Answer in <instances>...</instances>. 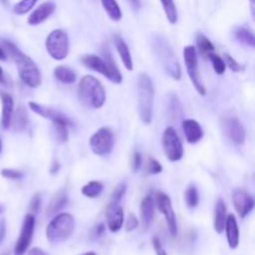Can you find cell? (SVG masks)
Here are the masks:
<instances>
[{"instance_id": "57", "label": "cell", "mask_w": 255, "mask_h": 255, "mask_svg": "<svg viewBox=\"0 0 255 255\" xmlns=\"http://www.w3.org/2000/svg\"><path fill=\"white\" fill-rule=\"evenodd\" d=\"M0 255H10V253H9V252H5V253H2V254H0Z\"/></svg>"}, {"instance_id": "16", "label": "cell", "mask_w": 255, "mask_h": 255, "mask_svg": "<svg viewBox=\"0 0 255 255\" xmlns=\"http://www.w3.org/2000/svg\"><path fill=\"white\" fill-rule=\"evenodd\" d=\"M81 62L85 65V66L89 67L90 70H92V71L104 75V76L106 77V79H109L111 82L114 81L111 70H110L109 65L106 64V61H105L102 57L96 56V55H92V54L84 55V56H81Z\"/></svg>"}, {"instance_id": "14", "label": "cell", "mask_w": 255, "mask_h": 255, "mask_svg": "<svg viewBox=\"0 0 255 255\" xmlns=\"http://www.w3.org/2000/svg\"><path fill=\"white\" fill-rule=\"evenodd\" d=\"M232 202L237 213L241 218H246L249 213L254 209V199L251 194L242 188L234 189L232 193Z\"/></svg>"}, {"instance_id": "22", "label": "cell", "mask_w": 255, "mask_h": 255, "mask_svg": "<svg viewBox=\"0 0 255 255\" xmlns=\"http://www.w3.org/2000/svg\"><path fill=\"white\" fill-rule=\"evenodd\" d=\"M115 42V46H116L117 52H119L120 57H121V61L124 64V66L126 67L128 71H132L133 70V61H132V56H131V52H129L128 46H127L126 42L124 41L121 36H115L114 39Z\"/></svg>"}, {"instance_id": "7", "label": "cell", "mask_w": 255, "mask_h": 255, "mask_svg": "<svg viewBox=\"0 0 255 255\" xmlns=\"http://www.w3.org/2000/svg\"><path fill=\"white\" fill-rule=\"evenodd\" d=\"M183 57L184 62H186L187 72H188V76L191 79L192 84H193L194 89L197 90L201 96H206L207 90L206 86L202 82L201 76H199V70H198V59H197V51L196 46L193 45H188L183 49Z\"/></svg>"}, {"instance_id": "24", "label": "cell", "mask_w": 255, "mask_h": 255, "mask_svg": "<svg viewBox=\"0 0 255 255\" xmlns=\"http://www.w3.org/2000/svg\"><path fill=\"white\" fill-rule=\"evenodd\" d=\"M227 221V206L223 199L219 198L216 203V211H214V229L218 234H222L226 228Z\"/></svg>"}, {"instance_id": "58", "label": "cell", "mask_w": 255, "mask_h": 255, "mask_svg": "<svg viewBox=\"0 0 255 255\" xmlns=\"http://www.w3.org/2000/svg\"><path fill=\"white\" fill-rule=\"evenodd\" d=\"M0 152H1V141H0Z\"/></svg>"}, {"instance_id": "45", "label": "cell", "mask_w": 255, "mask_h": 255, "mask_svg": "<svg viewBox=\"0 0 255 255\" xmlns=\"http://www.w3.org/2000/svg\"><path fill=\"white\" fill-rule=\"evenodd\" d=\"M152 246H153V248H154V251H156L157 255H167L166 251H164L163 247H162L161 241H159L157 237L152 238Z\"/></svg>"}, {"instance_id": "46", "label": "cell", "mask_w": 255, "mask_h": 255, "mask_svg": "<svg viewBox=\"0 0 255 255\" xmlns=\"http://www.w3.org/2000/svg\"><path fill=\"white\" fill-rule=\"evenodd\" d=\"M104 232H105V226L104 224H99V226L94 229V232H92V238L94 239L100 238V237L104 234Z\"/></svg>"}, {"instance_id": "20", "label": "cell", "mask_w": 255, "mask_h": 255, "mask_svg": "<svg viewBox=\"0 0 255 255\" xmlns=\"http://www.w3.org/2000/svg\"><path fill=\"white\" fill-rule=\"evenodd\" d=\"M0 97H1V126L4 129L10 127L12 114H14V100L9 94L0 91Z\"/></svg>"}, {"instance_id": "55", "label": "cell", "mask_w": 255, "mask_h": 255, "mask_svg": "<svg viewBox=\"0 0 255 255\" xmlns=\"http://www.w3.org/2000/svg\"><path fill=\"white\" fill-rule=\"evenodd\" d=\"M81 255H96V253H94V252H87V253H84Z\"/></svg>"}, {"instance_id": "4", "label": "cell", "mask_w": 255, "mask_h": 255, "mask_svg": "<svg viewBox=\"0 0 255 255\" xmlns=\"http://www.w3.org/2000/svg\"><path fill=\"white\" fill-rule=\"evenodd\" d=\"M152 47H153L157 59L161 62L163 69L166 70L167 74L173 80L181 79V65H179L178 59H177L176 54L172 50L171 45L167 42V40H164V37L159 36V35H154L152 37Z\"/></svg>"}, {"instance_id": "32", "label": "cell", "mask_w": 255, "mask_h": 255, "mask_svg": "<svg viewBox=\"0 0 255 255\" xmlns=\"http://www.w3.org/2000/svg\"><path fill=\"white\" fill-rule=\"evenodd\" d=\"M196 39L197 47H198V50L201 51V54L203 55V56L208 57L209 54L216 51V47H214V45L212 44V41L207 36H204V35L202 34H197Z\"/></svg>"}, {"instance_id": "52", "label": "cell", "mask_w": 255, "mask_h": 255, "mask_svg": "<svg viewBox=\"0 0 255 255\" xmlns=\"http://www.w3.org/2000/svg\"><path fill=\"white\" fill-rule=\"evenodd\" d=\"M4 60H6V54H5L4 50L0 47V61H4Z\"/></svg>"}, {"instance_id": "37", "label": "cell", "mask_w": 255, "mask_h": 255, "mask_svg": "<svg viewBox=\"0 0 255 255\" xmlns=\"http://www.w3.org/2000/svg\"><path fill=\"white\" fill-rule=\"evenodd\" d=\"M208 57H209V60L212 61V65H213V69H214V71H216V74L223 75L224 72H226V69H227L226 61H224V60L222 59L219 55L214 54V52L209 54Z\"/></svg>"}, {"instance_id": "53", "label": "cell", "mask_w": 255, "mask_h": 255, "mask_svg": "<svg viewBox=\"0 0 255 255\" xmlns=\"http://www.w3.org/2000/svg\"><path fill=\"white\" fill-rule=\"evenodd\" d=\"M249 1H251V6H252V14L254 15V2H255V0H249Z\"/></svg>"}, {"instance_id": "19", "label": "cell", "mask_w": 255, "mask_h": 255, "mask_svg": "<svg viewBox=\"0 0 255 255\" xmlns=\"http://www.w3.org/2000/svg\"><path fill=\"white\" fill-rule=\"evenodd\" d=\"M154 208H156V204H154L153 196L148 194V196L144 197L141 202V221L142 226H143L144 231L151 227L152 222L154 218Z\"/></svg>"}, {"instance_id": "42", "label": "cell", "mask_w": 255, "mask_h": 255, "mask_svg": "<svg viewBox=\"0 0 255 255\" xmlns=\"http://www.w3.org/2000/svg\"><path fill=\"white\" fill-rule=\"evenodd\" d=\"M142 166V156L139 152H134L132 154V159H131V168L133 172H138L141 169Z\"/></svg>"}, {"instance_id": "51", "label": "cell", "mask_w": 255, "mask_h": 255, "mask_svg": "<svg viewBox=\"0 0 255 255\" xmlns=\"http://www.w3.org/2000/svg\"><path fill=\"white\" fill-rule=\"evenodd\" d=\"M129 2H131L132 6H133L134 9H138L139 5H141L139 4V0H129Z\"/></svg>"}, {"instance_id": "1", "label": "cell", "mask_w": 255, "mask_h": 255, "mask_svg": "<svg viewBox=\"0 0 255 255\" xmlns=\"http://www.w3.org/2000/svg\"><path fill=\"white\" fill-rule=\"evenodd\" d=\"M2 45L6 49L7 54L10 55L12 61L16 64L20 80L30 89L39 87L41 85V72H40L37 65L32 61L31 57L20 51L12 42L7 41V40H2Z\"/></svg>"}, {"instance_id": "36", "label": "cell", "mask_w": 255, "mask_h": 255, "mask_svg": "<svg viewBox=\"0 0 255 255\" xmlns=\"http://www.w3.org/2000/svg\"><path fill=\"white\" fill-rule=\"evenodd\" d=\"M37 0H20L19 2L14 5L12 7V11L16 15H24L26 12H29L32 7L36 5Z\"/></svg>"}, {"instance_id": "39", "label": "cell", "mask_w": 255, "mask_h": 255, "mask_svg": "<svg viewBox=\"0 0 255 255\" xmlns=\"http://www.w3.org/2000/svg\"><path fill=\"white\" fill-rule=\"evenodd\" d=\"M226 61H227V66L229 67V69L232 70V71H234V72H241V71H243L244 70V66L243 65H241L239 64L238 61H237V60H234L233 57L231 56V55L229 54H226Z\"/></svg>"}, {"instance_id": "23", "label": "cell", "mask_w": 255, "mask_h": 255, "mask_svg": "<svg viewBox=\"0 0 255 255\" xmlns=\"http://www.w3.org/2000/svg\"><path fill=\"white\" fill-rule=\"evenodd\" d=\"M67 202H69V198H67V192L64 191V189L59 191L54 197H52L51 201H50L49 206H47V209H46V216L47 217L56 216V214L59 213L65 206H66Z\"/></svg>"}, {"instance_id": "13", "label": "cell", "mask_w": 255, "mask_h": 255, "mask_svg": "<svg viewBox=\"0 0 255 255\" xmlns=\"http://www.w3.org/2000/svg\"><path fill=\"white\" fill-rule=\"evenodd\" d=\"M27 106H29V109L31 110L32 112H35V114L39 115V116L44 117V119L49 120V121H51L52 124H64L66 125L67 127L74 126L72 121L66 116V115L61 114L60 111H56L55 109L42 106V105L36 104V102L34 101H30Z\"/></svg>"}, {"instance_id": "11", "label": "cell", "mask_w": 255, "mask_h": 255, "mask_svg": "<svg viewBox=\"0 0 255 255\" xmlns=\"http://www.w3.org/2000/svg\"><path fill=\"white\" fill-rule=\"evenodd\" d=\"M221 126L223 129V133L228 137L229 141L233 142L237 146H241L246 141V131L237 116H227L222 117Z\"/></svg>"}, {"instance_id": "33", "label": "cell", "mask_w": 255, "mask_h": 255, "mask_svg": "<svg viewBox=\"0 0 255 255\" xmlns=\"http://www.w3.org/2000/svg\"><path fill=\"white\" fill-rule=\"evenodd\" d=\"M168 110H169V114H171L172 119H176V120L181 119L182 115H183L182 104L176 95H173V94L168 95Z\"/></svg>"}, {"instance_id": "21", "label": "cell", "mask_w": 255, "mask_h": 255, "mask_svg": "<svg viewBox=\"0 0 255 255\" xmlns=\"http://www.w3.org/2000/svg\"><path fill=\"white\" fill-rule=\"evenodd\" d=\"M224 231L227 233V241H228L229 248L236 249L239 246V227L238 223H237L236 217L233 214L227 216Z\"/></svg>"}, {"instance_id": "3", "label": "cell", "mask_w": 255, "mask_h": 255, "mask_svg": "<svg viewBox=\"0 0 255 255\" xmlns=\"http://www.w3.org/2000/svg\"><path fill=\"white\" fill-rule=\"evenodd\" d=\"M154 87L151 77L147 74H139L137 80V104L139 119L143 124L149 125L153 115Z\"/></svg>"}, {"instance_id": "28", "label": "cell", "mask_w": 255, "mask_h": 255, "mask_svg": "<svg viewBox=\"0 0 255 255\" xmlns=\"http://www.w3.org/2000/svg\"><path fill=\"white\" fill-rule=\"evenodd\" d=\"M104 191V186L99 181H91L81 188V193L87 198H97Z\"/></svg>"}, {"instance_id": "44", "label": "cell", "mask_w": 255, "mask_h": 255, "mask_svg": "<svg viewBox=\"0 0 255 255\" xmlns=\"http://www.w3.org/2000/svg\"><path fill=\"white\" fill-rule=\"evenodd\" d=\"M138 227V219L133 216V214H129L126 219V231L132 232Z\"/></svg>"}, {"instance_id": "2", "label": "cell", "mask_w": 255, "mask_h": 255, "mask_svg": "<svg viewBox=\"0 0 255 255\" xmlns=\"http://www.w3.org/2000/svg\"><path fill=\"white\" fill-rule=\"evenodd\" d=\"M77 96L84 106L90 109H101L106 102V91L99 79L86 75L82 77L77 87Z\"/></svg>"}, {"instance_id": "34", "label": "cell", "mask_w": 255, "mask_h": 255, "mask_svg": "<svg viewBox=\"0 0 255 255\" xmlns=\"http://www.w3.org/2000/svg\"><path fill=\"white\" fill-rule=\"evenodd\" d=\"M52 133H54L55 139L59 143H65L67 138H69L67 126L64 124H52Z\"/></svg>"}, {"instance_id": "12", "label": "cell", "mask_w": 255, "mask_h": 255, "mask_svg": "<svg viewBox=\"0 0 255 255\" xmlns=\"http://www.w3.org/2000/svg\"><path fill=\"white\" fill-rule=\"evenodd\" d=\"M35 229V217L32 214H26L22 222L21 231H20V236L17 238L16 244H15L14 255H25L26 254L27 248L31 243L32 234H34Z\"/></svg>"}, {"instance_id": "18", "label": "cell", "mask_w": 255, "mask_h": 255, "mask_svg": "<svg viewBox=\"0 0 255 255\" xmlns=\"http://www.w3.org/2000/svg\"><path fill=\"white\" fill-rule=\"evenodd\" d=\"M182 128H183V133L188 143L194 144L203 138V128L196 120H183Z\"/></svg>"}, {"instance_id": "17", "label": "cell", "mask_w": 255, "mask_h": 255, "mask_svg": "<svg viewBox=\"0 0 255 255\" xmlns=\"http://www.w3.org/2000/svg\"><path fill=\"white\" fill-rule=\"evenodd\" d=\"M55 9H56V4H55L52 0L42 2L41 5H39V6L29 15V17H27V24L31 25V26L40 25L41 22H44L45 20L49 19L50 15L55 11Z\"/></svg>"}, {"instance_id": "49", "label": "cell", "mask_w": 255, "mask_h": 255, "mask_svg": "<svg viewBox=\"0 0 255 255\" xmlns=\"http://www.w3.org/2000/svg\"><path fill=\"white\" fill-rule=\"evenodd\" d=\"M0 84L2 85L6 84V79H5V75H4V71H2L1 66H0Z\"/></svg>"}, {"instance_id": "41", "label": "cell", "mask_w": 255, "mask_h": 255, "mask_svg": "<svg viewBox=\"0 0 255 255\" xmlns=\"http://www.w3.org/2000/svg\"><path fill=\"white\" fill-rule=\"evenodd\" d=\"M162 164L159 163L158 161L153 158H149L148 159V164H147V172L148 174H158L162 172Z\"/></svg>"}, {"instance_id": "56", "label": "cell", "mask_w": 255, "mask_h": 255, "mask_svg": "<svg viewBox=\"0 0 255 255\" xmlns=\"http://www.w3.org/2000/svg\"><path fill=\"white\" fill-rule=\"evenodd\" d=\"M0 2H1L2 5H7V0H0Z\"/></svg>"}, {"instance_id": "29", "label": "cell", "mask_w": 255, "mask_h": 255, "mask_svg": "<svg viewBox=\"0 0 255 255\" xmlns=\"http://www.w3.org/2000/svg\"><path fill=\"white\" fill-rule=\"evenodd\" d=\"M234 32H236V37L239 42L249 47L255 46V37L251 30L247 29V27H237Z\"/></svg>"}, {"instance_id": "40", "label": "cell", "mask_w": 255, "mask_h": 255, "mask_svg": "<svg viewBox=\"0 0 255 255\" xmlns=\"http://www.w3.org/2000/svg\"><path fill=\"white\" fill-rule=\"evenodd\" d=\"M1 176L4 177V178H7V179H20L24 177V173L20 171H16V169H11V168H4L1 169Z\"/></svg>"}, {"instance_id": "25", "label": "cell", "mask_w": 255, "mask_h": 255, "mask_svg": "<svg viewBox=\"0 0 255 255\" xmlns=\"http://www.w3.org/2000/svg\"><path fill=\"white\" fill-rule=\"evenodd\" d=\"M10 125H12V128L16 132H22L27 128V126H29V116H27L25 107L20 106L15 112V115L12 114Z\"/></svg>"}, {"instance_id": "8", "label": "cell", "mask_w": 255, "mask_h": 255, "mask_svg": "<svg viewBox=\"0 0 255 255\" xmlns=\"http://www.w3.org/2000/svg\"><path fill=\"white\" fill-rule=\"evenodd\" d=\"M162 147L168 161L178 162L183 157V144L173 127H167L164 129L163 136H162Z\"/></svg>"}, {"instance_id": "54", "label": "cell", "mask_w": 255, "mask_h": 255, "mask_svg": "<svg viewBox=\"0 0 255 255\" xmlns=\"http://www.w3.org/2000/svg\"><path fill=\"white\" fill-rule=\"evenodd\" d=\"M4 211H5V207L2 206V204H0V214L4 213Z\"/></svg>"}, {"instance_id": "38", "label": "cell", "mask_w": 255, "mask_h": 255, "mask_svg": "<svg viewBox=\"0 0 255 255\" xmlns=\"http://www.w3.org/2000/svg\"><path fill=\"white\" fill-rule=\"evenodd\" d=\"M125 193H126V184H119V186L114 189V192H112L111 202H114V203H120V201L124 198Z\"/></svg>"}, {"instance_id": "5", "label": "cell", "mask_w": 255, "mask_h": 255, "mask_svg": "<svg viewBox=\"0 0 255 255\" xmlns=\"http://www.w3.org/2000/svg\"><path fill=\"white\" fill-rule=\"evenodd\" d=\"M76 222L70 213H60L52 217L47 224L46 237L51 244H59L67 241L74 233Z\"/></svg>"}, {"instance_id": "26", "label": "cell", "mask_w": 255, "mask_h": 255, "mask_svg": "<svg viewBox=\"0 0 255 255\" xmlns=\"http://www.w3.org/2000/svg\"><path fill=\"white\" fill-rule=\"evenodd\" d=\"M54 76L55 79L59 80L62 84H74L76 82V72L72 69H70L69 66H64V65H60L56 66L54 70Z\"/></svg>"}, {"instance_id": "31", "label": "cell", "mask_w": 255, "mask_h": 255, "mask_svg": "<svg viewBox=\"0 0 255 255\" xmlns=\"http://www.w3.org/2000/svg\"><path fill=\"white\" fill-rule=\"evenodd\" d=\"M159 1H161L162 7H163L167 20L171 24H176L178 21V11H177V6L173 0H159Z\"/></svg>"}, {"instance_id": "30", "label": "cell", "mask_w": 255, "mask_h": 255, "mask_svg": "<svg viewBox=\"0 0 255 255\" xmlns=\"http://www.w3.org/2000/svg\"><path fill=\"white\" fill-rule=\"evenodd\" d=\"M104 55H105L104 60L106 61V64L109 65L110 70H111L112 77H114V81H112V82H114V84H121V82H122V74H121V71L119 70V67H117V65L115 64L111 51H110L109 49L104 50Z\"/></svg>"}, {"instance_id": "50", "label": "cell", "mask_w": 255, "mask_h": 255, "mask_svg": "<svg viewBox=\"0 0 255 255\" xmlns=\"http://www.w3.org/2000/svg\"><path fill=\"white\" fill-rule=\"evenodd\" d=\"M57 171H59V163H57V162L55 163V162H54V164H52V168L50 169V173L54 174L55 172H57Z\"/></svg>"}, {"instance_id": "10", "label": "cell", "mask_w": 255, "mask_h": 255, "mask_svg": "<svg viewBox=\"0 0 255 255\" xmlns=\"http://www.w3.org/2000/svg\"><path fill=\"white\" fill-rule=\"evenodd\" d=\"M153 199L154 204H156V207L158 208V211L161 212L164 216V218H166L169 233H171L172 237H176L177 233H178V227H177L176 213H174L173 207H172L171 198H169L166 193L156 192Z\"/></svg>"}, {"instance_id": "6", "label": "cell", "mask_w": 255, "mask_h": 255, "mask_svg": "<svg viewBox=\"0 0 255 255\" xmlns=\"http://www.w3.org/2000/svg\"><path fill=\"white\" fill-rule=\"evenodd\" d=\"M45 46H46V51L49 52L52 59L56 60V61H61V60L66 59L67 55H69V36L61 29L52 30L47 35Z\"/></svg>"}, {"instance_id": "47", "label": "cell", "mask_w": 255, "mask_h": 255, "mask_svg": "<svg viewBox=\"0 0 255 255\" xmlns=\"http://www.w3.org/2000/svg\"><path fill=\"white\" fill-rule=\"evenodd\" d=\"M5 234H6V223H5V219L0 221V243L4 241Z\"/></svg>"}, {"instance_id": "35", "label": "cell", "mask_w": 255, "mask_h": 255, "mask_svg": "<svg viewBox=\"0 0 255 255\" xmlns=\"http://www.w3.org/2000/svg\"><path fill=\"white\" fill-rule=\"evenodd\" d=\"M184 199H186V203L189 208H196L198 206L199 196L196 186H189L186 189V192H184Z\"/></svg>"}, {"instance_id": "27", "label": "cell", "mask_w": 255, "mask_h": 255, "mask_svg": "<svg viewBox=\"0 0 255 255\" xmlns=\"http://www.w3.org/2000/svg\"><path fill=\"white\" fill-rule=\"evenodd\" d=\"M101 4L112 21H120L122 19L121 7L116 0H101Z\"/></svg>"}, {"instance_id": "15", "label": "cell", "mask_w": 255, "mask_h": 255, "mask_svg": "<svg viewBox=\"0 0 255 255\" xmlns=\"http://www.w3.org/2000/svg\"><path fill=\"white\" fill-rule=\"evenodd\" d=\"M125 216H124V209L120 206V203H114L111 202L110 206L107 207L106 211V222H107V228L111 233H116L124 226Z\"/></svg>"}, {"instance_id": "9", "label": "cell", "mask_w": 255, "mask_h": 255, "mask_svg": "<svg viewBox=\"0 0 255 255\" xmlns=\"http://www.w3.org/2000/svg\"><path fill=\"white\" fill-rule=\"evenodd\" d=\"M115 146V134L109 127H101L90 138V147L97 156L111 153Z\"/></svg>"}, {"instance_id": "43", "label": "cell", "mask_w": 255, "mask_h": 255, "mask_svg": "<svg viewBox=\"0 0 255 255\" xmlns=\"http://www.w3.org/2000/svg\"><path fill=\"white\" fill-rule=\"evenodd\" d=\"M40 207H41V196H40V193H36L32 196L31 201H30V211L37 212Z\"/></svg>"}, {"instance_id": "48", "label": "cell", "mask_w": 255, "mask_h": 255, "mask_svg": "<svg viewBox=\"0 0 255 255\" xmlns=\"http://www.w3.org/2000/svg\"><path fill=\"white\" fill-rule=\"evenodd\" d=\"M27 255H47L42 249L40 248H32L27 252Z\"/></svg>"}]
</instances>
